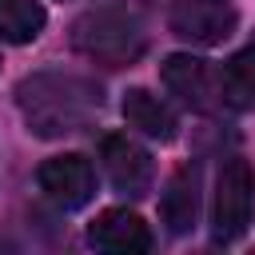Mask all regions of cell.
<instances>
[{"mask_svg": "<svg viewBox=\"0 0 255 255\" xmlns=\"http://www.w3.org/2000/svg\"><path fill=\"white\" fill-rule=\"evenodd\" d=\"M251 207H255V175L251 163L231 155L219 167L215 179V203H211V239L215 243H235L251 227Z\"/></svg>", "mask_w": 255, "mask_h": 255, "instance_id": "cell-3", "label": "cell"}, {"mask_svg": "<svg viewBox=\"0 0 255 255\" xmlns=\"http://www.w3.org/2000/svg\"><path fill=\"white\" fill-rule=\"evenodd\" d=\"M124 120H128L135 131H143V135H151V139H159V143H171V139L179 135L175 112H171L159 96H151L147 88H128V92H124Z\"/></svg>", "mask_w": 255, "mask_h": 255, "instance_id": "cell-10", "label": "cell"}, {"mask_svg": "<svg viewBox=\"0 0 255 255\" xmlns=\"http://www.w3.org/2000/svg\"><path fill=\"white\" fill-rule=\"evenodd\" d=\"M159 76H163V88H167L183 108H191V112H211V108L219 104V76L211 72L207 60H199V56H191V52L167 56L163 68H159Z\"/></svg>", "mask_w": 255, "mask_h": 255, "instance_id": "cell-7", "label": "cell"}, {"mask_svg": "<svg viewBox=\"0 0 255 255\" xmlns=\"http://www.w3.org/2000/svg\"><path fill=\"white\" fill-rule=\"evenodd\" d=\"M48 24L40 0H0V40L4 44H32Z\"/></svg>", "mask_w": 255, "mask_h": 255, "instance_id": "cell-12", "label": "cell"}, {"mask_svg": "<svg viewBox=\"0 0 255 255\" xmlns=\"http://www.w3.org/2000/svg\"><path fill=\"white\" fill-rule=\"evenodd\" d=\"M100 163H104L108 183H112L120 195L139 199V195H147L151 183H155V163H151L147 147H139L135 139H128V135H120V131H112V135L100 139Z\"/></svg>", "mask_w": 255, "mask_h": 255, "instance_id": "cell-4", "label": "cell"}, {"mask_svg": "<svg viewBox=\"0 0 255 255\" xmlns=\"http://www.w3.org/2000/svg\"><path fill=\"white\" fill-rule=\"evenodd\" d=\"M219 104H227L235 112L255 108V44L239 48L219 68Z\"/></svg>", "mask_w": 255, "mask_h": 255, "instance_id": "cell-11", "label": "cell"}, {"mask_svg": "<svg viewBox=\"0 0 255 255\" xmlns=\"http://www.w3.org/2000/svg\"><path fill=\"white\" fill-rule=\"evenodd\" d=\"M36 179H40V191L64 211H76V207L92 203V195H96V167L80 151H64V155L44 159Z\"/></svg>", "mask_w": 255, "mask_h": 255, "instance_id": "cell-6", "label": "cell"}, {"mask_svg": "<svg viewBox=\"0 0 255 255\" xmlns=\"http://www.w3.org/2000/svg\"><path fill=\"white\" fill-rule=\"evenodd\" d=\"M72 48L104 68H128L147 52V32L128 8H92L72 24Z\"/></svg>", "mask_w": 255, "mask_h": 255, "instance_id": "cell-2", "label": "cell"}, {"mask_svg": "<svg viewBox=\"0 0 255 255\" xmlns=\"http://www.w3.org/2000/svg\"><path fill=\"white\" fill-rule=\"evenodd\" d=\"M199 199H203V171L199 163H183L171 171L159 195V219L171 235H187L199 223Z\"/></svg>", "mask_w": 255, "mask_h": 255, "instance_id": "cell-8", "label": "cell"}, {"mask_svg": "<svg viewBox=\"0 0 255 255\" xmlns=\"http://www.w3.org/2000/svg\"><path fill=\"white\" fill-rule=\"evenodd\" d=\"M16 108L28 124V131H36L40 139H60V135L84 131L100 116L104 92L92 76L48 68V72H32L16 84Z\"/></svg>", "mask_w": 255, "mask_h": 255, "instance_id": "cell-1", "label": "cell"}, {"mask_svg": "<svg viewBox=\"0 0 255 255\" xmlns=\"http://www.w3.org/2000/svg\"><path fill=\"white\" fill-rule=\"evenodd\" d=\"M239 24V12L231 0H175L171 8V32L195 48L223 44Z\"/></svg>", "mask_w": 255, "mask_h": 255, "instance_id": "cell-5", "label": "cell"}, {"mask_svg": "<svg viewBox=\"0 0 255 255\" xmlns=\"http://www.w3.org/2000/svg\"><path fill=\"white\" fill-rule=\"evenodd\" d=\"M88 243L100 251H112V255H139V251H151V231L135 211L104 207L88 223Z\"/></svg>", "mask_w": 255, "mask_h": 255, "instance_id": "cell-9", "label": "cell"}]
</instances>
